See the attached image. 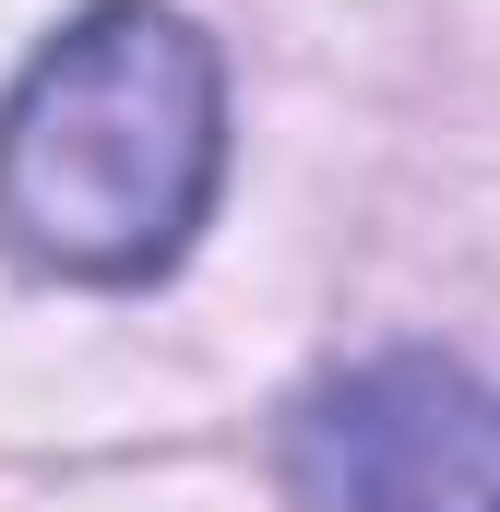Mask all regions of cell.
Listing matches in <instances>:
<instances>
[{
  "label": "cell",
  "instance_id": "obj_1",
  "mask_svg": "<svg viewBox=\"0 0 500 512\" xmlns=\"http://www.w3.org/2000/svg\"><path fill=\"white\" fill-rule=\"evenodd\" d=\"M227 179L215 36L167 0H96L0 108V239L72 286H143L191 251Z\"/></svg>",
  "mask_w": 500,
  "mask_h": 512
},
{
  "label": "cell",
  "instance_id": "obj_2",
  "mask_svg": "<svg viewBox=\"0 0 500 512\" xmlns=\"http://www.w3.org/2000/svg\"><path fill=\"white\" fill-rule=\"evenodd\" d=\"M298 489L322 512H500V393L453 358H370L310 393Z\"/></svg>",
  "mask_w": 500,
  "mask_h": 512
}]
</instances>
